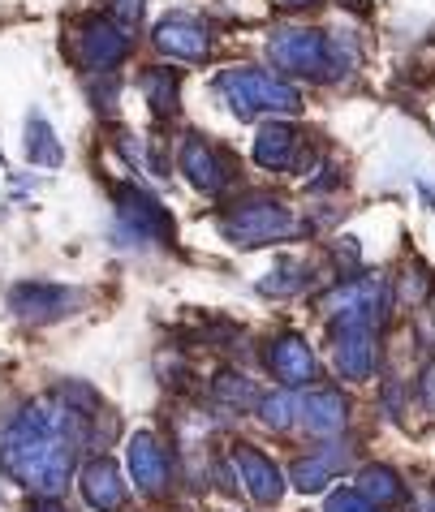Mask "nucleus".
<instances>
[{
  "instance_id": "9d476101",
  "label": "nucleus",
  "mask_w": 435,
  "mask_h": 512,
  "mask_svg": "<svg viewBox=\"0 0 435 512\" xmlns=\"http://www.w3.org/2000/svg\"><path fill=\"white\" fill-rule=\"evenodd\" d=\"M233 465H237V478H242V491L259 508L280 504V495H285V474L276 469L272 457H263L255 444H233Z\"/></svg>"
},
{
  "instance_id": "cd10ccee",
  "label": "nucleus",
  "mask_w": 435,
  "mask_h": 512,
  "mask_svg": "<svg viewBox=\"0 0 435 512\" xmlns=\"http://www.w3.org/2000/svg\"><path fill=\"white\" fill-rule=\"evenodd\" d=\"M31 512H65V508H61V500H56V495H39Z\"/></svg>"
},
{
  "instance_id": "f8f14e48",
  "label": "nucleus",
  "mask_w": 435,
  "mask_h": 512,
  "mask_svg": "<svg viewBox=\"0 0 435 512\" xmlns=\"http://www.w3.org/2000/svg\"><path fill=\"white\" fill-rule=\"evenodd\" d=\"M332 362L341 379H371L375 375V327H336Z\"/></svg>"
},
{
  "instance_id": "412c9836",
  "label": "nucleus",
  "mask_w": 435,
  "mask_h": 512,
  "mask_svg": "<svg viewBox=\"0 0 435 512\" xmlns=\"http://www.w3.org/2000/svg\"><path fill=\"white\" fill-rule=\"evenodd\" d=\"M358 491L367 495L371 504H380V508H388V504H401V500H405L401 478L392 474L388 465H367V469H358Z\"/></svg>"
},
{
  "instance_id": "5701e85b",
  "label": "nucleus",
  "mask_w": 435,
  "mask_h": 512,
  "mask_svg": "<svg viewBox=\"0 0 435 512\" xmlns=\"http://www.w3.org/2000/svg\"><path fill=\"white\" fill-rule=\"evenodd\" d=\"M212 396L220 405H229V409H259L255 383H250L246 375H237V371H220L216 383H212Z\"/></svg>"
},
{
  "instance_id": "a211bd4d",
  "label": "nucleus",
  "mask_w": 435,
  "mask_h": 512,
  "mask_svg": "<svg viewBox=\"0 0 435 512\" xmlns=\"http://www.w3.org/2000/svg\"><path fill=\"white\" fill-rule=\"evenodd\" d=\"M349 469V452L345 448H319V452H311V457H302L298 465H293V487L298 491H324V487H332V478L336 474H345Z\"/></svg>"
},
{
  "instance_id": "c85d7f7f",
  "label": "nucleus",
  "mask_w": 435,
  "mask_h": 512,
  "mask_svg": "<svg viewBox=\"0 0 435 512\" xmlns=\"http://www.w3.org/2000/svg\"><path fill=\"white\" fill-rule=\"evenodd\" d=\"M280 5H285V9H319L324 0H280Z\"/></svg>"
},
{
  "instance_id": "4be33fe9",
  "label": "nucleus",
  "mask_w": 435,
  "mask_h": 512,
  "mask_svg": "<svg viewBox=\"0 0 435 512\" xmlns=\"http://www.w3.org/2000/svg\"><path fill=\"white\" fill-rule=\"evenodd\" d=\"M306 263H298V259H280L272 272H268V280H259V293L263 297H293V293H302L306 289Z\"/></svg>"
},
{
  "instance_id": "2eb2a0df",
  "label": "nucleus",
  "mask_w": 435,
  "mask_h": 512,
  "mask_svg": "<svg viewBox=\"0 0 435 512\" xmlns=\"http://www.w3.org/2000/svg\"><path fill=\"white\" fill-rule=\"evenodd\" d=\"M82 500H87L95 512H121L125 508V482L117 461L95 457L82 469Z\"/></svg>"
},
{
  "instance_id": "a878e982",
  "label": "nucleus",
  "mask_w": 435,
  "mask_h": 512,
  "mask_svg": "<svg viewBox=\"0 0 435 512\" xmlns=\"http://www.w3.org/2000/svg\"><path fill=\"white\" fill-rule=\"evenodd\" d=\"M431 293V280H427V267H405V284H401V302L405 306H423Z\"/></svg>"
},
{
  "instance_id": "423d86ee",
  "label": "nucleus",
  "mask_w": 435,
  "mask_h": 512,
  "mask_svg": "<svg viewBox=\"0 0 435 512\" xmlns=\"http://www.w3.org/2000/svg\"><path fill=\"white\" fill-rule=\"evenodd\" d=\"M130 56V31L117 18H82L74 26V61L82 69H95V74H108L112 65H121Z\"/></svg>"
},
{
  "instance_id": "0eeeda50",
  "label": "nucleus",
  "mask_w": 435,
  "mask_h": 512,
  "mask_svg": "<svg viewBox=\"0 0 435 512\" xmlns=\"http://www.w3.org/2000/svg\"><path fill=\"white\" fill-rule=\"evenodd\" d=\"M112 207H117V224L130 241H173V220L143 186H117Z\"/></svg>"
},
{
  "instance_id": "4468645a",
  "label": "nucleus",
  "mask_w": 435,
  "mask_h": 512,
  "mask_svg": "<svg viewBox=\"0 0 435 512\" xmlns=\"http://www.w3.org/2000/svg\"><path fill=\"white\" fill-rule=\"evenodd\" d=\"M156 48L164 56H177V61H207L212 56V35L203 31L194 18H164L156 26Z\"/></svg>"
},
{
  "instance_id": "7ed1b4c3",
  "label": "nucleus",
  "mask_w": 435,
  "mask_h": 512,
  "mask_svg": "<svg viewBox=\"0 0 435 512\" xmlns=\"http://www.w3.org/2000/svg\"><path fill=\"white\" fill-rule=\"evenodd\" d=\"M220 233L233 241V246H246V250H259V246H272V241H285L298 233V220L293 211L280 203L272 194H250L242 203H233L220 220Z\"/></svg>"
},
{
  "instance_id": "6e6552de",
  "label": "nucleus",
  "mask_w": 435,
  "mask_h": 512,
  "mask_svg": "<svg viewBox=\"0 0 435 512\" xmlns=\"http://www.w3.org/2000/svg\"><path fill=\"white\" fill-rule=\"evenodd\" d=\"M82 293L65 289V284H48V280H22L9 289V310L22 323H56L69 310H78Z\"/></svg>"
},
{
  "instance_id": "f3484780",
  "label": "nucleus",
  "mask_w": 435,
  "mask_h": 512,
  "mask_svg": "<svg viewBox=\"0 0 435 512\" xmlns=\"http://www.w3.org/2000/svg\"><path fill=\"white\" fill-rule=\"evenodd\" d=\"M298 147H302V138L285 121H268V125H259V134H255V160L263 168H276V173H289Z\"/></svg>"
},
{
  "instance_id": "6ab92c4d",
  "label": "nucleus",
  "mask_w": 435,
  "mask_h": 512,
  "mask_svg": "<svg viewBox=\"0 0 435 512\" xmlns=\"http://www.w3.org/2000/svg\"><path fill=\"white\" fill-rule=\"evenodd\" d=\"M26 160L39 164V168H56L65 160L61 138H56L44 112H31V117H26Z\"/></svg>"
},
{
  "instance_id": "f257e3e1",
  "label": "nucleus",
  "mask_w": 435,
  "mask_h": 512,
  "mask_svg": "<svg viewBox=\"0 0 435 512\" xmlns=\"http://www.w3.org/2000/svg\"><path fill=\"white\" fill-rule=\"evenodd\" d=\"M91 414L65 405L61 396L31 401L9 422L0 444V469L35 495H61L78 469V452L91 444Z\"/></svg>"
},
{
  "instance_id": "1a4fd4ad",
  "label": "nucleus",
  "mask_w": 435,
  "mask_h": 512,
  "mask_svg": "<svg viewBox=\"0 0 435 512\" xmlns=\"http://www.w3.org/2000/svg\"><path fill=\"white\" fill-rule=\"evenodd\" d=\"M181 173L190 177V186H194V190L220 194V190L233 181V164H229V155H224L216 142H207V138H199V134H190L186 142H181Z\"/></svg>"
},
{
  "instance_id": "b1692460",
  "label": "nucleus",
  "mask_w": 435,
  "mask_h": 512,
  "mask_svg": "<svg viewBox=\"0 0 435 512\" xmlns=\"http://www.w3.org/2000/svg\"><path fill=\"white\" fill-rule=\"evenodd\" d=\"M302 414V396H293V388L285 392H272V396H259V422L268 431H285V426Z\"/></svg>"
},
{
  "instance_id": "9b49d317",
  "label": "nucleus",
  "mask_w": 435,
  "mask_h": 512,
  "mask_svg": "<svg viewBox=\"0 0 435 512\" xmlns=\"http://www.w3.org/2000/svg\"><path fill=\"white\" fill-rule=\"evenodd\" d=\"M268 366H272V375L285 383V388H306V383H315V349H311V340L298 336V332H280L268 345Z\"/></svg>"
},
{
  "instance_id": "bb28decb",
  "label": "nucleus",
  "mask_w": 435,
  "mask_h": 512,
  "mask_svg": "<svg viewBox=\"0 0 435 512\" xmlns=\"http://www.w3.org/2000/svg\"><path fill=\"white\" fill-rule=\"evenodd\" d=\"M108 5L121 22H138V13H143V0H108Z\"/></svg>"
},
{
  "instance_id": "aec40b11",
  "label": "nucleus",
  "mask_w": 435,
  "mask_h": 512,
  "mask_svg": "<svg viewBox=\"0 0 435 512\" xmlns=\"http://www.w3.org/2000/svg\"><path fill=\"white\" fill-rule=\"evenodd\" d=\"M138 87H143V99H147V108L156 112V117L177 112V91H181V74H177V69H164V65L147 69Z\"/></svg>"
},
{
  "instance_id": "39448f33",
  "label": "nucleus",
  "mask_w": 435,
  "mask_h": 512,
  "mask_svg": "<svg viewBox=\"0 0 435 512\" xmlns=\"http://www.w3.org/2000/svg\"><path fill=\"white\" fill-rule=\"evenodd\" d=\"M268 56L280 74H298V78H315V82L336 78L332 39L319 31H306V26H276L268 39Z\"/></svg>"
},
{
  "instance_id": "f03ea898",
  "label": "nucleus",
  "mask_w": 435,
  "mask_h": 512,
  "mask_svg": "<svg viewBox=\"0 0 435 512\" xmlns=\"http://www.w3.org/2000/svg\"><path fill=\"white\" fill-rule=\"evenodd\" d=\"M216 91L224 95V104L233 108V117H259V112H272V117H298L302 112V91L289 87L285 78L263 74L255 65H233L216 78Z\"/></svg>"
},
{
  "instance_id": "ddd939ff",
  "label": "nucleus",
  "mask_w": 435,
  "mask_h": 512,
  "mask_svg": "<svg viewBox=\"0 0 435 512\" xmlns=\"http://www.w3.org/2000/svg\"><path fill=\"white\" fill-rule=\"evenodd\" d=\"M125 461H130V478L138 482V491H147V495H164L168 491V452L151 431H138L130 439Z\"/></svg>"
},
{
  "instance_id": "dca6fc26",
  "label": "nucleus",
  "mask_w": 435,
  "mask_h": 512,
  "mask_svg": "<svg viewBox=\"0 0 435 512\" xmlns=\"http://www.w3.org/2000/svg\"><path fill=\"white\" fill-rule=\"evenodd\" d=\"M302 426L311 435H319V439H328V435H336V431H345V422H349V401L341 392H332V388H319V392H311V396H302Z\"/></svg>"
},
{
  "instance_id": "20e7f679",
  "label": "nucleus",
  "mask_w": 435,
  "mask_h": 512,
  "mask_svg": "<svg viewBox=\"0 0 435 512\" xmlns=\"http://www.w3.org/2000/svg\"><path fill=\"white\" fill-rule=\"evenodd\" d=\"M388 280L384 276H358L341 280L319 297V315L336 327H384L388 319Z\"/></svg>"
},
{
  "instance_id": "393cba45",
  "label": "nucleus",
  "mask_w": 435,
  "mask_h": 512,
  "mask_svg": "<svg viewBox=\"0 0 435 512\" xmlns=\"http://www.w3.org/2000/svg\"><path fill=\"white\" fill-rule=\"evenodd\" d=\"M324 512H380V504H371L358 487H341L324 500Z\"/></svg>"
}]
</instances>
